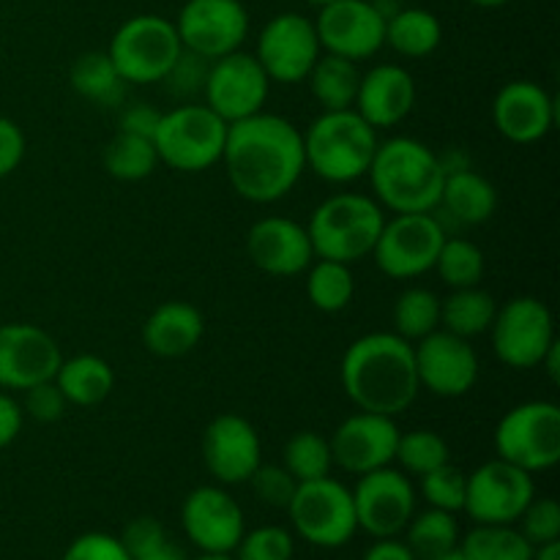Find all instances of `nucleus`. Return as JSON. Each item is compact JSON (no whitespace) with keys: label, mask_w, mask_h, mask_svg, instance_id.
I'll return each instance as SVG.
<instances>
[{"label":"nucleus","mask_w":560,"mask_h":560,"mask_svg":"<svg viewBox=\"0 0 560 560\" xmlns=\"http://www.w3.org/2000/svg\"><path fill=\"white\" fill-rule=\"evenodd\" d=\"M228 126L208 104L184 102L162 113L153 135L159 164L178 173H202L222 162Z\"/></svg>","instance_id":"nucleus-6"},{"label":"nucleus","mask_w":560,"mask_h":560,"mask_svg":"<svg viewBox=\"0 0 560 560\" xmlns=\"http://www.w3.org/2000/svg\"><path fill=\"white\" fill-rule=\"evenodd\" d=\"M22 394H25L22 413L31 416L38 424H55V421L63 419L66 408H69V402H66V397L60 394V388L55 386V381H44Z\"/></svg>","instance_id":"nucleus-47"},{"label":"nucleus","mask_w":560,"mask_h":560,"mask_svg":"<svg viewBox=\"0 0 560 560\" xmlns=\"http://www.w3.org/2000/svg\"><path fill=\"white\" fill-rule=\"evenodd\" d=\"M52 381L69 405H74V408H96L113 394L115 372L102 355L80 353L60 361Z\"/></svg>","instance_id":"nucleus-28"},{"label":"nucleus","mask_w":560,"mask_h":560,"mask_svg":"<svg viewBox=\"0 0 560 560\" xmlns=\"http://www.w3.org/2000/svg\"><path fill=\"white\" fill-rule=\"evenodd\" d=\"M249 11L241 0H186L175 20L180 47L217 60L249 38Z\"/></svg>","instance_id":"nucleus-16"},{"label":"nucleus","mask_w":560,"mask_h":560,"mask_svg":"<svg viewBox=\"0 0 560 560\" xmlns=\"http://www.w3.org/2000/svg\"><path fill=\"white\" fill-rule=\"evenodd\" d=\"M25 131L20 129V124L0 115V180L20 170L22 159H25Z\"/></svg>","instance_id":"nucleus-49"},{"label":"nucleus","mask_w":560,"mask_h":560,"mask_svg":"<svg viewBox=\"0 0 560 560\" xmlns=\"http://www.w3.org/2000/svg\"><path fill=\"white\" fill-rule=\"evenodd\" d=\"M443 42V25L430 9L399 5L386 20V44L410 60L430 58Z\"/></svg>","instance_id":"nucleus-29"},{"label":"nucleus","mask_w":560,"mask_h":560,"mask_svg":"<svg viewBox=\"0 0 560 560\" xmlns=\"http://www.w3.org/2000/svg\"><path fill=\"white\" fill-rule=\"evenodd\" d=\"M131 560H189L186 550L170 539L167 528L156 517H137L118 536Z\"/></svg>","instance_id":"nucleus-40"},{"label":"nucleus","mask_w":560,"mask_h":560,"mask_svg":"<svg viewBox=\"0 0 560 560\" xmlns=\"http://www.w3.org/2000/svg\"><path fill=\"white\" fill-rule=\"evenodd\" d=\"M413 107L416 80L405 66L377 63L370 71H361L353 109L372 129H394L413 113Z\"/></svg>","instance_id":"nucleus-25"},{"label":"nucleus","mask_w":560,"mask_h":560,"mask_svg":"<svg viewBox=\"0 0 560 560\" xmlns=\"http://www.w3.org/2000/svg\"><path fill=\"white\" fill-rule=\"evenodd\" d=\"M383 222H386V211L375 197L339 191L312 211L306 233H310L315 257L353 266L372 255Z\"/></svg>","instance_id":"nucleus-5"},{"label":"nucleus","mask_w":560,"mask_h":560,"mask_svg":"<svg viewBox=\"0 0 560 560\" xmlns=\"http://www.w3.org/2000/svg\"><path fill=\"white\" fill-rule=\"evenodd\" d=\"M470 5H476V9H501V5L512 3V0H468Z\"/></svg>","instance_id":"nucleus-55"},{"label":"nucleus","mask_w":560,"mask_h":560,"mask_svg":"<svg viewBox=\"0 0 560 560\" xmlns=\"http://www.w3.org/2000/svg\"><path fill=\"white\" fill-rule=\"evenodd\" d=\"M175 22L162 14H135L120 22L107 55L126 85H156L180 55Z\"/></svg>","instance_id":"nucleus-7"},{"label":"nucleus","mask_w":560,"mask_h":560,"mask_svg":"<svg viewBox=\"0 0 560 560\" xmlns=\"http://www.w3.org/2000/svg\"><path fill=\"white\" fill-rule=\"evenodd\" d=\"M530 560H560V541H550V545H541L534 550Z\"/></svg>","instance_id":"nucleus-54"},{"label":"nucleus","mask_w":560,"mask_h":560,"mask_svg":"<svg viewBox=\"0 0 560 560\" xmlns=\"http://www.w3.org/2000/svg\"><path fill=\"white\" fill-rule=\"evenodd\" d=\"M304 3H310V5H317V9H320V5H328V3H334V0H304Z\"/></svg>","instance_id":"nucleus-58"},{"label":"nucleus","mask_w":560,"mask_h":560,"mask_svg":"<svg viewBox=\"0 0 560 560\" xmlns=\"http://www.w3.org/2000/svg\"><path fill=\"white\" fill-rule=\"evenodd\" d=\"M397 443V421L392 416L366 413V410L348 416L328 438L334 468H342L350 476H364L392 465Z\"/></svg>","instance_id":"nucleus-21"},{"label":"nucleus","mask_w":560,"mask_h":560,"mask_svg":"<svg viewBox=\"0 0 560 560\" xmlns=\"http://www.w3.org/2000/svg\"><path fill=\"white\" fill-rule=\"evenodd\" d=\"M304 137L306 170L334 186L366 178L377 151V129H372L355 109H323Z\"/></svg>","instance_id":"nucleus-4"},{"label":"nucleus","mask_w":560,"mask_h":560,"mask_svg":"<svg viewBox=\"0 0 560 560\" xmlns=\"http://www.w3.org/2000/svg\"><path fill=\"white\" fill-rule=\"evenodd\" d=\"M485 252L463 235H446L432 271L452 290L476 288L485 279Z\"/></svg>","instance_id":"nucleus-38"},{"label":"nucleus","mask_w":560,"mask_h":560,"mask_svg":"<svg viewBox=\"0 0 560 560\" xmlns=\"http://www.w3.org/2000/svg\"><path fill=\"white\" fill-rule=\"evenodd\" d=\"M63 560H131L126 547L120 545L118 536L102 534V530H91L82 534L66 547Z\"/></svg>","instance_id":"nucleus-48"},{"label":"nucleus","mask_w":560,"mask_h":560,"mask_svg":"<svg viewBox=\"0 0 560 560\" xmlns=\"http://www.w3.org/2000/svg\"><path fill=\"white\" fill-rule=\"evenodd\" d=\"M284 512L295 534L306 545L323 547V550L345 547L359 530L353 492L334 476L299 481Z\"/></svg>","instance_id":"nucleus-8"},{"label":"nucleus","mask_w":560,"mask_h":560,"mask_svg":"<svg viewBox=\"0 0 560 560\" xmlns=\"http://www.w3.org/2000/svg\"><path fill=\"white\" fill-rule=\"evenodd\" d=\"M295 536L282 525H262V528L244 530L235 560H293Z\"/></svg>","instance_id":"nucleus-43"},{"label":"nucleus","mask_w":560,"mask_h":560,"mask_svg":"<svg viewBox=\"0 0 560 560\" xmlns=\"http://www.w3.org/2000/svg\"><path fill=\"white\" fill-rule=\"evenodd\" d=\"M492 350L509 370H536L547 350L558 342L556 317L545 301L517 295L498 306L490 326Z\"/></svg>","instance_id":"nucleus-11"},{"label":"nucleus","mask_w":560,"mask_h":560,"mask_svg":"<svg viewBox=\"0 0 560 560\" xmlns=\"http://www.w3.org/2000/svg\"><path fill=\"white\" fill-rule=\"evenodd\" d=\"M246 255L257 271L273 279L304 273L315 260L306 224L288 217H262L246 233Z\"/></svg>","instance_id":"nucleus-24"},{"label":"nucleus","mask_w":560,"mask_h":560,"mask_svg":"<svg viewBox=\"0 0 560 560\" xmlns=\"http://www.w3.org/2000/svg\"><path fill=\"white\" fill-rule=\"evenodd\" d=\"M405 545L410 547L416 560H432L454 550L459 547L457 517L452 512H441V509L413 514L405 528Z\"/></svg>","instance_id":"nucleus-36"},{"label":"nucleus","mask_w":560,"mask_h":560,"mask_svg":"<svg viewBox=\"0 0 560 560\" xmlns=\"http://www.w3.org/2000/svg\"><path fill=\"white\" fill-rule=\"evenodd\" d=\"M520 534L534 547L560 541V503L556 498H536L520 514Z\"/></svg>","instance_id":"nucleus-45"},{"label":"nucleus","mask_w":560,"mask_h":560,"mask_svg":"<svg viewBox=\"0 0 560 560\" xmlns=\"http://www.w3.org/2000/svg\"><path fill=\"white\" fill-rule=\"evenodd\" d=\"M304 82L310 85L312 98L320 104V109H353L361 69L355 60L323 52Z\"/></svg>","instance_id":"nucleus-30"},{"label":"nucleus","mask_w":560,"mask_h":560,"mask_svg":"<svg viewBox=\"0 0 560 560\" xmlns=\"http://www.w3.org/2000/svg\"><path fill=\"white\" fill-rule=\"evenodd\" d=\"M339 381L350 402L366 413L397 419L419 397L413 345L394 331H372L348 345Z\"/></svg>","instance_id":"nucleus-2"},{"label":"nucleus","mask_w":560,"mask_h":560,"mask_svg":"<svg viewBox=\"0 0 560 560\" xmlns=\"http://www.w3.org/2000/svg\"><path fill=\"white\" fill-rule=\"evenodd\" d=\"M315 31L323 52L361 63L386 47V16L372 0H334L320 5Z\"/></svg>","instance_id":"nucleus-17"},{"label":"nucleus","mask_w":560,"mask_h":560,"mask_svg":"<svg viewBox=\"0 0 560 560\" xmlns=\"http://www.w3.org/2000/svg\"><path fill=\"white\" fill-rule=\"evenodd\" d=\"M306 299L317 312L337 315L348 310L355 295V279L350 266L337 260H323L315 257L312 266L306 268Z\"/></svg>","instance_id":"nucleus-33"},{"label":"nucleus","mask_w":560,"mask_h":560,"mask_svg":"<svg viewBox=\"0 0 560 560\" xmlns=\"http://www.w3.org/2000/svg\"><path fill=\"white\" fill-rule=\"evenodd\" d=\"M459 550L468 560H530L536 547L514 525H474L459 536Z\"/></svg>","instance_id":"nucleus-35"},{"label":"nucleus","mask_w":560,"mask_h":560,"mask_svg":"<svg viewBox=\"0 0 560 560\" xmlns=\"http://www.w3.org/2000/svg\"><path fill=\"white\" fill-rule=\"evenodd\" d=\"M366 178L383 211L432 213L441 200L446 173L427 142L416 137H388L377 142Z\"/></svg>","instance_id":"nucleus-3"},{"label":"nucleus","mask_w":560,"mask_h":560,"mask_svg":"<svg viewBox=\"0 0 560 560\" xmlns=\"http://www.w3.org/2000/svg\"><path fill=\"white\" fill-rule=\"evenodd\" d=\"M268 93H271V80L255 55L235 49L211 60L206 88H202V104H208L224 124H235V120L262 113Z\"/></svg>","instance_id":"nucleus-15"},{"label":"nucleus","mask_w":560,"mask_h":560,"mask_svg":"<svg viewBox=\"0 0 560 560\" xmlns=\"http://www.w3.org/2000/svg\"><path fill=\"white\" fill-rule=\"evenodd\" d=\"M394 334L405 342H419L441 328V299L427 288H408L394 301Z\"/></svg>","instance_id":"nucleus-37"},{"label":"nucleus","mask_w":560,"mask_h":560,"mask_svg":"<svg viewBox=\"0 0 560 560\" xmlns=\"http://www.w3.org/2000/svg\"><path fill=\"white\" fill-rule=\"evenodd\" d=\"M413 361L419 386L441 399L465 397L479 381V355L470 339L438 331L413 342Z\"/></svg>","instance_id":"nucleus-18"},{"label":"nucleus","mask_w":560,"mask_h":560,"mask_svg":"<svg viewBox=\"0 0 560 560\" xmlns=\"http://www.w3.org/2000/svg\"><path fill=\"white\" fill-rule=\"evenodd\" d=\"M118 109H120L118 131L153 140L159 120H162V113H159L156 107H151V104H145V102H135V104H126V107H118Z\"/></svg>","instance_id":"nucleus-50"},{"label":"nucleus","mask_w":560,"mask_h":560,"mask_svg":"<svg viewBox=\"0 0 560 560\" xmlns=\"http://www.w3.org/2000/svg\"><path fill=\"white\" fill-rule=\"evenodd\" d=\"M432 560H468V558H465V552L459 550V547H454V550L443 552V556H438V558H432Z\"/></svg>","instance_id":"nucleus-56"},{"label":"nucleus","mask_w":560,"mask_h":560,"mask_svg":"<svg viewBox=\"0 0 560 560\" xmlns=\"http://www.w3.org/2000/svg\"><path fill=\"white\" fill-rule=\"evenodd\" d=\"M452 452H448L446 438L438 435L432 430H413V432H399L397 454L394 463H399V470L410 476H424L430 470L441 468L448 463Z\"/></svg>","instance_id":"nucleus-41"},{"label":"nucleus","mask_w":560,"mask_h":560,"mask_svg":"<svg viewBox=\"0 0 560 560\" xmlns=\"http://www.w3.org/2000/svg\"><path fill=\"white\" fill-rule=\"evenodd\" d=\"M195 560H235L233 556H219V552H202L200 558H195Z\"/></svg>","instance_id":"nucleus-57"},{"label":"nucleus","mask_w":560,"mask_h":560,"mask_svg":"<svg viewBox=\"0 0 560 560\" xmlns=\"http://www.w3.org/2000/svg\"><path fill=\"white\" fill-rule=\"evenodd\" d=\"M323 55L315 20L299 11L271 16L257 33L255 58L277 85H299L306 80L315 60Z\"/></svg>","instance_id":"nucleus-12"},{"label":"nucleus","mask_w":560,"mask_h":560,"mask_svg":"<svg viewBox=\"0 0 560 560\" xmlns=\"http://www.w3.org/2000/svg\"><path fill=\"white\" fill-rule=\"evenodd\" d=\"M69 82L74 93L88 98L96 107L118 109L124 107L126 80L118 74L107 52H85L71 63Z\"/></svg>","instance_id":"nucleus-31"},{"label":"nucleus","mask_w":560,"mask_h":560,"mask_svg":"<svg viewBox=\"0 0 560 560\" xmlns=\"http://www.w3.org/2000/svg\"><path fill=\"white\" fill-rule=\"evenodd\" d=\"M202 463L222 487L246 485L262 463L255 424L238 413H222L202 432Z\"/></svg>","instance_id":"nucleus-22"},{"label":"nucleus","mask_w":560,"mask_h":560,"mask_svg":"<svg viewBox=\"0 0 560 560\" xmlns=\"http://www.w3.org/2000/svg\"><path fill=\"white\" fill-rule=\"evenodd\" d=\"M282 465L288 468V474L295 481H312L323 479V476H331L334 459H331V446H328V438L317 435L312 430H301L284 443Z\"/></svg>","instance_id":"nucleus-39"},{"label":"nucleus","mask_w":560,"mask_h":560,"mask_svg":"<svg viewBox=\"0 0 560 560\" xmlns=\"http://www.w3.org/2000/svg\"><path fill=\"white\" fill-rule=\"evenodd\" d=\"M498 189L490 178L476 173L474 167L457 170L443 178L441 200L432 213L438 222L457 224V228H479L495 217Z\"/></svg>","instance_id":"nucleus-27"},{"label":"nucleus","mask_w":560,"mask_h":560,"mask_svg":"<svg viewBox=\"0 0 560 560\" xmlns=\"http://www.w3.org/2000/svg\"><path fill=\"white\" fill-rule=\"evenodd\" d=\"M208 69H211V60L202 58V55L189 52V49H180V55L175 58V63L170 66V71L164 74L162 85L167 88V93L173 98L184 102H195L197 96H202V88H206Z\"/></svg>","instance_id":"nucleus-44"},{"label":"nucleus","mask_w":560,"mask_h":560,"mask_svg":"<svg viewBox=\"0 0 560 560\" xmlns=\"http://www.w3.org/2000/svg\"><path fill=\"white\" fill-rule=\"evenodd\" d=\"M222 164L241 200L271 206L288 197L306 173L304 137L293 120L262 109L228 126Z\"/></svg>","instance_id":"nucleus-1"},{"label":"nucleus","mask_w":560,"mask_h":560,"mask_svg":"<svg viewBox=\"0 0 560 560\" xmlns=\"http://www.w3.org/2000/svg\"><path fill=\"white\" fill-rule=\"evenodd\" d=\"M246 485H252L255 495L260 498L266 506L288 509V503H290V498H293L299 481L288 474V468H284V465H262L260 463V468L252 474V479L246 481Z\"/></svg>","instance_id":"nucleus-46"},{"label":"nucleus","mask_w":560,"mask_h":560,"mask_svg":"<svg viewBox=\"0 0 560 560\" xmlns=\"http://www.w3.org/2000/svg\"><path fill=\"white\" fill-rule=\"evenodd\" d=\"M495 452L536 476L560 463V408L550 399L514 405L495 427Z\"/></svg>","instance_id":"nucleus-9"},{"label":"nucleus","mask_w":560,"mask_h":560,"mask_svg":"<svg viewBox=\"0 0 560 560\" xmlns=\"http://www.w3.org/2000/svg\"><path fill=\"white\" fill-rule=\"evenodd\" d=\"M22 424H25L22 405L11 397V392H3V388H0V452L9 448L11 443L20 438Z\"/></svg>","instance_id":"nucleus-51"},{"label":"nucleus","mask_w":560,"mask_h":560,"mask_svg":"<svg viewBox=\"0 0 560 560\" xmlns=\"http://www.w3.org/2000/svg\"><path fill=\"white\" fill-rule=\"evenodd\" d=\"M180 525L200 552L233 556L246 530V517L238 501L222 485H206L184 498Z\"/></svg>","instance_id":"nucleus-19"},{"label":"nucleus","mask_w":560,"mask_h":560,"mask_svg":"<svg viewBox=\"0 0 560 560\" xmlns=\"http://www.w3.org/2000/svg\"><path fill=\"white\" fill-rule=\"evenodd\" d=\"M63 353L49 331L33 323H3L0 326V388L27 392L44 381H52Z\"/></svg>","instance_id":"nucleus-20"},{"label":"nucleus","mask_w":560,"mask_h":560,"mask_svg":"<svg viewBox=\"0 0 560 560\" xmlns=\"http://www.w3.org/2000/svg\"><path fill=\"white\" fill-rule=\"evenodd\" d=\"M102 162L107 175H113L115 180L137 184V180H145L148 175H153V170L159 167V153L148 137L115 131V137L104 148Z\"/></svg>","instance_id":"nucleus-34"},{"label":"nucleus","mask_w":560,"mask_h":560,"mask_svg":"<svg viewBox=\"0 0 560 560\" xmlns=\"http://www.w3.org/2000/svg\"><path fill=\"white\" fill-rule=\"evenodd\" d=\"M206 337V317L189 301H164L142 323V345L156 359H184Z\"/></svg>","instance_id":"nucleus-26"},{"label":"nucleus","mask_w":560,"mask_h":560,"mask_svg":"<svg viewBox=\"0 0 560 560\" xmlns=\"http://www.w3.org/2000/svg\"><path fill=\"white\" fill-rule=\"evenodd\" d=\"M534 495V476L495 457L468 474L463 512L474 520V525H517Z\"/></svg>","instance_id":"nucleus-13"},{"label":"nucleus","mask_w":560,"mask_h":560,"mask_svg":"<svg viewBox=\"0 0 560 560\" xmlns=\"http://www.w3.org/2000/svg\"><path fill=\"white\" fill-rule=\"evenodd\" d=\"M355 523L372 539H394L405 534L416 514V487L408 474L392 468H377L359 476L353 490Z\"/></svg>","instance_id":"nucleus-14"},{"label":"nucleus","mask_w":560,"mask_h":560,"mask_svg":"<svg viewBox=\"0 0 560 560\" xmlns=\"http://www.w3.org/2000/svg\"><path fill=\"white\" fill-rule=\"evenodd\" d=\"M495 312V299L479 284L452 290L446 299H441V328L463 339L481 337V334L490 331Z\"/></svg>","instance_id":"nucleus-32"},{"label":"nucleus","mask_w":560,"mask_h":560,"mask_svg":"<svg viewBox=\"0 0 560 560\" xmlns=\"http://www.w3.org/2000/svg\"><path fill=\"white\" fill-rule=\"evenodd\" d=\"M361 560H416V556L410 552V547L405 541H399L394 536V539H377Z\"/></svg>","instance_id":"nucleus-52"},{"label":"nucleus","mask_w":560,"mask_h":560,"mask_svg":"<svg viewBox=\"0 0 560 560\" xmlns=\"http://www.w3.org/2000/svg\"><path fill=\"white\" fill-rule=\"evenodd\" d=\"M443 238L446 230L435 213H392L383 222L370 257L388 279L408 282L432 271Z\"/></svg>","instance_id":"nucleus-10"},{"label":"nucleus","mask_w":560,"mask_h":560,"mask_svg":"<svg viewBox=\"0 0 560 560\" xmlns=\"http://www.w3.org/2000/svg\"><path fill=\"white\" fill-rule=\"evenodd\" d=\"M465 487H468V474L457 468V465L446 463L441 468L430 470L421 476L419 492L430 509H441V512H463L465 506Z\"/></svg>","instance_id":"nucleus-42"},{"label":"nucleus","mask_w":560,"mask_h":560,"mask_svg":"<svg viewBox=\"0 0 560 560\" xmlns=\"http://www.w3.org/2000/svg\"><path fill=\"white\" fill-rule=\"evenodd\" d=\"M556 120V96L534 80L506 82L492 102V124L503 140L514 145L541 142L552 131Z\"/></svg>","instance_id":"nucleus-23"},{"label":"nucleus","mask_w":560,"mask_h":560,"mask_svg":"<svg viewBox=\"0 0 560 560\" xmlns=\"http://www.w3.org/2000/svg\"><path fill=\"white\" fill-rule=\"evenodd\" d=\"M539 366L547 372V375H550L552 383L560 381V342H556L550 350H547Z\"/></svg>","instance_id":"nucleus-53"}]
</instances>
